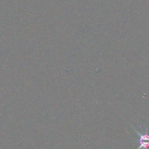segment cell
I'll return each mask as SVG.
<instances>
[{"instance_id": "obj_1", "label": "cell", "mask_w": 149, "mask_h": 149, "mask_svg": "<svg viewBox=\"0 0 149 149\" xmlns=\"http://www.w3.org/2000/svg\"><path fill=\"white\" fill-rule=\"evenodd\" d=\"M130 127L133 129V130L136 132L137 135L139 137V140L136 141V143H139V146H138L137 149H148L149 148V134L148 133L147 129L146 130L145 133L142 134L138 132V130H136L135 128H134L132 125H130Z\"/></svg>"}]
</instances>
